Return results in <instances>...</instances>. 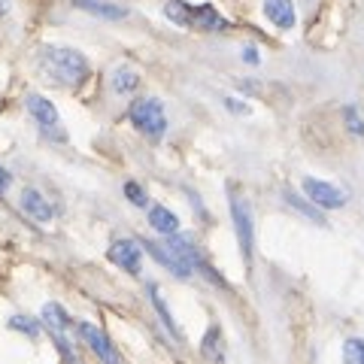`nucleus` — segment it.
<instances>
[{
  "mask_svg": "<svg viewBox=\"0 0 364 364\" xmlns=\"http://www.w3.org/2000/svg\"><path fill=\"white\" fill-rule=\"evenodd\" d=\"M43 325L52 331V337H64L70 318H67V310H61L58 304H46L43 306Z\"/></svg>",
  "mask_w": 364,
  "mask_h": 364,
  "instance_id": "ddd939ff",
  "label": "nucleus"
},
{
  "mask_svg": "<svg viewBox=\"0 0 364 364\" xmlns=\"http://www.w3.org/2000/svg\"><path fill=\"white\" fill-rule=\"evenodd\" d=\"M37 61H40L43 73L49 76L52 82L67 85V88L82 85L88 79V73H91L85 55L76 52V49H64V46H43L40 55H37Z\"/></svg>",
  "mask_w": 364,
  "mask_h": 364,
  "instance_id": "f257e3e1",
  "label": "nucleus"
},
{
  "mask_svg": "<svg viewBox=\"0 0 364 364\" xmlns=\"http://www.w3.org/2000/svg\"><path fill=\"white\" fill-rule=\"evenodd\" d=\"M124 198H128L134 207H149V195H146V188L136 186V182H124Z\"/></svg>",
  "mask_w": 364,
  "mask_h": 364,
  "instance_id": "aec40b11",
  "label": "nucleus"
},
{
  "mask_svg": "<svg viewBox=\"0 0 364 364\" xmlns=\"http://www.w3.org/2000/svg\"><path fill=\"white\" fill-rule=\"evenodd\" d=\"M28 112L33 119H37V124L43 131H49L52 136H58V140H64V134H58V124H61V116H58V109L52 107V100H46L43 95H28Z\"/></svg>",
  "mask_w": 364,
  "mask_h": 364,
  "instance_id": "6e6552de",
  "label": "nucleus"
},
{
  "mask_svg": "<svg viewBox=\"0 0 364 364\" xmlns=\"http://www.w3.org/2000/svg\"><path fill=\"white\" fill-rule=\"evenodd\" d=\"M203 358H210V361H222L225 358V346H222V331L219 328H210L207 337H203Z\"/></svg>",
  "mask_w": 364,
  "mask_h": 364,
  "instance_id": "dca6fc26",
  "label": "nucleus"
},
{
  "mask_svg": "<svg viewBox=\"0 0 364 364\" xmlns=\"http://www.w3.org/2000/svg\"><path fill=\"white\" fill-rule=\"evenodd\" d=\"M225 107L231 109V112H240V116H246V112H249V107L240 104V100H234V97H225Z\"/></svg>",
  "mask_w": 364,
  "mask_h": 364,
  "instance_id": "5701e85b",
  "label": "nucleus"
},
{
  "mask_svg": "<svg viewBox=\"0 0 364 364\" xmlns=\"http://www.w3.org/2000/svg\"><path fill=\"white\" fill-rule=\"evenodd\" d=\"M346 124H349V131L352 134H364V122H361V116H358V109L355 107H346Z\"/></svg>",
  "mask_w": 364,
  "mask_h": 364,
  "instance_id": "4be33fe9",
  "label": "nucleus"
},
{
  "mask_svg": "<svg viewBox=\"0 0 364 364\" xmlns=\"http://www.w3.org/2000/svg\"><path fill=\"white\" fill-rule=\"evenodd\" d=\"M76 6H79V9H85V13H91V16L109 18V21H116V18H124V16H128V9H124V6L104 4V0H76Z\"/></svg>",
  "mask_w": 364,
  "mask_h": 364,
  "instance_id": "4468645a",
  "label": "nucleus"
},
{
  "mask_svg": "<svg viewBox=\"0 0 364 364\" xmlns=\"http://www.w3.org/2000/svg\"><path fill=\"white\" fill-rule=\"evenodd\" d=\"M343 361L346 364H364V340L352 337L343 343Z\"/></svg>",
  "mask_w": 364,
  "mask_h": 364,
  "instance_id": "6ab92c4d",
  "label": "nucleus"
},
{
  "mask_svg": "<svg viewBox=\"0 0 364 364\" xmlns=\"http://www.w3.org/2000/svg\"><path fill=\"white\" fill-rule=\"evenodd\" d=\"M282 198H286L289 207H294V210H298L301 215H306V219H310V222H316V225H325V215L318 213V210L313 207V203H306L304 198H298V195H294V191H286V195H282Z\"/></svg>",
  "mask_w": 364,
  "mask_h": 364,
  "instance_id": "f3484780",
  "label": "nucleus"
},
{
  "mask_svg": "<svg viewBox=\"0 0 364 364\" xmlns=\"http://www.w3.org/2000/svg\"><path fill=\"white\" fill-rule=\"evenodd\" d=\"M149 225H152L161 237H173V234L179 231L176 213H170L167 207H152V210H149Z\"/></svg>",
  "mask_w": 364,
  "mask_h": 364,
  "instance_id": "f8f14e48",
  "label": "nucleus"
},
{
  "mask_svg": "<svg viewBox=\"0 0 364 364\" xmlns=\"http://www.w3.org/2000/svg\"><path fill=\"white\" fill-rule=\"evenodd\" d=\"M149 294H152V304H155V310H158V316H161V322L167 325V331H170V337H176V340H179V325L173 322V316H170V310H167V304L161 301V294H158V289H155V286H149Z\"/></svg>",
  "mask_w": 364,
  "mask_h": 364,
  "instance_id": "a211bd4d",
  "label": "nucleus"
},
{
  "mask_svg": "<svg viewBox=\"0 0 364 364\" xmlns=\"http://www.w3.org/2000/svg\"><path fill=\"white\" fill-rule=\"evenodd\" d=\"M109 85L119 91V95H131V91L140 85V76H136L131 67H116L112 70V79H109Z\"/></svg>",
  "mask_w": 364,
  "mask_h": 364,
  "instance_id": "2eb2a0df",
  "label": "nucleus"
},
{
  "mask_svg": "<svg viewBox=\"0 0 364 364\" xmlns=\"http://www.w3.org/2000/svg\"><path fill=\"white\" fill-rule=\"evenodd\" d=\"M304 195L310 198L313 207H322V210H340L346 207V191L331 186L325 179H316V176H306L304 179Z\"/></svg>",
  "mask_w": 364,
  "mask_h": 364,
  "instance_id": "39448f33",
  "label": "nucleus"
},
{
  "mask_svg": "<svg viewBox=\"0 0 364 364\" xmlns=\"http://www.w3.org/2000/svg\"><path fill=\"white\" fill-rule=\"evenodd\" d=\"M21 210H25L31 219L40 222V225L55 219V207L43 198V191H37V188H25V191H21Z\"/></svg>",
  "mask_w": 364,
  "mask_h": 364,
  "instance_id": "9d476101",
  "label": "nucleus"
},
{
  "mask_svg": "<svg viewBox=\"0 0 364 364\" xmlns=\"http://www.w3.org/2000/svg\"><path fill=\"white\" fill-rule=\"evenodd\" d=\"M76 331H79V337L85 340V343L91 346V352L104 361V364H119V352H116V346H112V340L100 331L97 325H91V322H79L76 325Z\"/></svg>",
  "mask_w": 364,
  "mask_h": 364,
  "instance_id": "423d86ee",
  "label": "nucleus"
},
{
  "mask_svg": "<svg viewBox=\"0 0 364 364\" xmlns=\"http://www.w3.org/2000/svg\"><path fill=\"white\" fill-rule=\"evenodd\" d=\"M264 16L282 31L294 28V4L291 0H264Z\"/></svg>",
  "mask_w": 364,
  "mask_h": 364,
  "instance_id": "9b49d317",
  "label": "nucleus"
},
{
  "mask_svg": "<svg viewBox=\"0 0 364 364\" xmlns=\"http://www.w3.org/2000/svg\"><path fill=\"white\" fill-rule=\"evenodd\" d=\"M164 13H167L170 21H176V25H182V28H198V31H225L228 28L225 16L213 4L188 6V4H182V0H167Z\"/></svg>",
  "mask_w": 364,
  "mask_h": 364,
  "instance_id": "f03ea898",
  "label": "nucleus"
},
{
  "mask_svg": "<svg viewBox=\"0 0 364 364\" xmlns=\"http://www.w3.org/2000/svg\"><path fill=\"white\" fill-rule=\"evenodd\" d=\"M109 261L116 267H122L124 273H140V264H143V246L136 243V240H116L109 246Z\"/></svg>",
  "mask_w": 364,
  "mask_h": 364,
  "instance_id": "0eeeda50",
  "label": "nucleus"
},
{
  "mask_svg": "<svg viewBox=\"0 0 364 364\" xmlns=\"http://www.w3.org/2000/svg\"><path fill=\"white\" fill-rule=\"evenodd\" d=\"M6 9H9V0H0V16H4Z\"/></svg>",
  "mask_w": 364,
  "mask_h": 364,
  "instance_id": "a878e982",
  "label": "nucleus"
},
{
  "mask_svg": "<svg viewBox=\"0 0 364 364\" xmlns=\"http://www.w3.org/2000/svg\"><path fill=\"white\" fill-rule=\"evenodd\" d=\"M9 328H16V331L28 334V337H37L40 334V325L33 322V318H28V316H13V318H9Z\"/></svg>",
  "mask_w": 364,
  "mask_h": 364,
  "instance_id": "412c9836",
  "label": "nucleus"
},
{
  "mask_svg": "<svg viewBox=\"0 0 364 364\" xmlns=\"http://www.w3.org/2000/svg\"><path fill=\"white\" fill-rule=\"evenodd\" d=\"M9 182H13V176H9V173H6V170H4V167H0V195H4V191L9 188Z\"/></svg>",
  "mask_w": 364,
  "mask_h": 364,
  "instance_id": "393cba45",
  "label": "nucleus"
},
{
  "mask_svg": "<svg viewBox=\"0 0 364 364\" xmlns=\"http://www.w3.org/2000/svg\"><path fill=\"white\" fill-rule=\"evenodd\" d=\"M231 219H234V231H237V246L243 252V261L252 264V252H255V222H252V210H249L246 198L240 191H231Z\"/></svg>",
  "mask_w": 364,
  "mask_h": 364,
  "instance_id": "20e7f679",
  "label": "nucleus"
},
{
  "mask_svg": "<svg viewBox=\"0 0 364 364\" xmlns=\"http://www.w3.org/2000/svg\"><path fill=\"white\" fill-rule=\"evenodd\" d=\"M243 61H246V64H258V49L246 46V49H243Z\"/></svg>",
  "mask_w": 364,
  "mask_h": 364,
  "instance_id": "b1692460",
  "label": "nucleus"
},
{
  "mask_svg": "<svg viewBox=\"0 0 364 364\" xmlns=\"http://www.w3.org/2000/svg\"><path fill=\"white\" fill-rule=\"evenodd\" d=\"M140 246L146 249V252H149L158 264H164L170 273H173V277H179V279H186V277H191V267H186L182 264V261L176 258V252L173 249H170L167 243H152V240H140Z\"/></svg>",
  "mask_w": 364,
  "mask_h": 364,
  "instance_id": "1a4fd4ad",
  "label": "nucleus"
},
{
  "mask_svg": "<svg viewBox=\"0 0 364 364\" xmlns=\"http://www.w3.org/2000/svg\"><path fill=\"white\" fill-rule=\"evenodd\" d=\"M128 116L134 122V128L146 134L149 140H158V136H164V131H167V112L155 97H136Z\"/></svg>",
  "mask_w": 364,
  "mask_h": 364,
  "instance_id": "7ed1b4c3",
  "label": "nucleus"
}]
</instances>
